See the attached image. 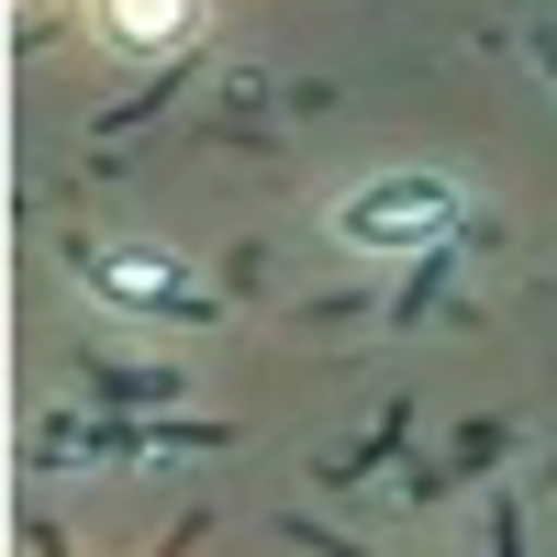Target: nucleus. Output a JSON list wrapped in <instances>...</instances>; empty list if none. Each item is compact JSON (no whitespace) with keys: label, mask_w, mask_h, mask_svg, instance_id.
Instances as JSON below:
<instances>
[{"label":"nucleus","mask_w":557,"mask_h":557,"mask_svg":"<svg viewBox=\"0 0 557 557\" xmlns=\"http://www.w3.org/2000/svg\"><path fill=\"white\" fill-rule=\"evenodd\" d=\"M323 235L357 246V257H424L457 235V190L424 168H391V178H368V190H346L335 212H323Z\"/></svg>","instance_id":"obj_1"},{"label":"nucleus","mask_w":557,"mask_h":557,"mask_svg":"<svg viewBox=\"0 0 557 557\" xmlns=\"http://www.w3.org/2000/svg\"><path fill=\"white\" fill-rule=\"evenodd\" d=\"M89 290L112 312H190V268L157 257V246H101L89 257Z\"/></svg>","instance_id":"obj_2"},{"label":"nucleus","mask_w":557,"mask_h":557,"mask_svg":"<svg viewBox=\"0 0 557 557\" xmlns=\"http://www.w3.org/2000/svg\"><path fill=\"white\" fill-rule=\"evenodd\" d=\"M101 34L123 57H178L201 34V0H101Z\"/></svg>","instance_id":"obj_3"}]
</instances>
